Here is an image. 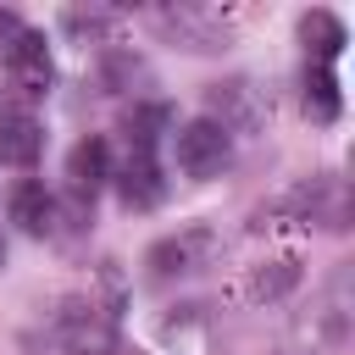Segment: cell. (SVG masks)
Masks as SVG:
<instances>
[{"instance_id": "6da1fadb", "label": "cell", "mask_w": 355, "mask_h": 355, "mask_svg": "<svg viewBox=\"0 0 355 355\" xmlns=\"http://www.w3.org/2000/svg\"><path fill=\"white\" fill-rule=\"evenodd\" d=\"M211 255H216V233L205 222H189L144 250V272L155 283H178V277H194L200 266H211Z\"/></svg>"}, {"instance_id": "7a4b0ae2", "label": "cell", "mask_w": 355, "mask_h": 355, "mask_svg": "<svg viewBox=\"0 0 355 355\" xmlns=\"http://www.w3.org/2000/svg\"><path fill=\"white\" fill-rule=\"evenodd\" d=\"M50 338L67 344L72 355H111L116 344V311H100L94 300H67L50 322Z\"/></svg>"}, {"instance_id": "3957f363", "label": "cell", "mask_w": 355, "mask_h": 355, "mask_svg": "<svg viewBox=\"0 0 355 355\" xmlns=\"http://www.w3.org/2000/svg\"><path fill=\"white\" fill-rule=\"evenodd\" d=\"M172 155L189 178H216L227 161H233V133H222L211 116H194L172 133Z\"/></svg>"}, {"instance_id": "277c9868", "label": "cell", "mask_w": 355, "mask_h": 355, "mask_svg": "<svg viewBox=\"0 0 355 355\" xmlns=\"http://www.w3.org/2000/svg\"><path fill=\"white\" fill-rule=\"evenodd\" d=\"M205 100H211V122L222 133H255L261 128V94L250 78H222V83H211Z\"/></svg>"}, {"instance_id": "5b68a950", "label": "cell", "mask_w": 355, "mask_h": 355, "mask_svg": "<svg viewBox=\"0 0 355 355\" xmlns=\"http://www.w3.org/2000/svg\"><path fill=\"white\" fill-rule=\"evenodd\" d=\"M161 28H166L183 50H200V55L227 44V22L211 17V11H200V6H166V11H161Z\"/></svg>"}, {"instance_id": "8992f818", "label": "cell", "mask_w": 355, "mask_h": 355, "mask_svg": "<svg viewBox=\"0 0 355 355\" xmlns=\"http://www.w3.org/2000/svg\"><path fill=\"white\" fill-rule=\"evenodd\" d=\"M0 61H6V72H11V83H17L22 94H44L50 78H55L50 50H44V33H33V28H22V39H17Z\"/></svg>"}, {"instance_id": "52a82bcc", "label": "cell", "mask_w": 355, "mask_h": 355, "mask_svg": "<svg viewBox=\"0 0 355 355\" xmlns=\"http://www.w3.org/2000/svg\"><path fill=\"white\" fill-rule=\"evenodd\" d=\"M105 178H111V144H105L100 133L78 139L72 155H67V189H72V200H89V205H94V194H100Z\"/></svg>"}, {"instance_id": "ba28073f", "label": "cell", "mask_w": 355, "mask_h": 355, "mask_svg": "<svg viewBox=\"0 0 355 355\" xmlns=\"http://www.w3.org/2000/svg\"><path fill=\"white\" fill-rule=\"evenodd\" d=\"M116 194H122V205H128V211H155V205L166 200L161 161H155V155L128 150V161H122V172H116Z\"/></svg>"}, {"instance_id": "9c48e42d", "label": "cell", "mask_w": 355, "mask_h": 355, "mask_svg": "<svg viewBox=\"0 0 355 355\" xmlns=\"http://www.w3.org/2000/svg\"><path fill=\"white\" fill-rule=\"evenodd\" d=\"M39 155H44V128H39V116H28V111H0V166L28 172V166H39Z\"/></svg>"}, {"instance_id": "30bf717a", "label": "cell", "mask_w": 355, "mask_h": 355, "mask_svg": "<svg viewBox=\"0 0 355 355\" xmlns=\"http://www.w3.org/2000/svg\"><path fill=\"white\" fill-rule=\"evenodd\" d=\"M6 211H11V222H17L28 239H44V233L55 227V194H50L44 183H33V178H22V183L11 189Z\"/></svg>"}, {"instance_id": "8fae6325", "label": "cell", "mask_w": 355, "mask_h": 355, "mask_svg": "<svg viewBox=\"0 0 355 355\" xmlns=\"http://www.w3.org/2000/svg\"><path fill=\"white\" fill-rule=\"evenodd\" d=\"M300 39H305V50L316 55V67H327V61L349 44V33H344V22H338L333 11H305V17H300Z\"/></svg>"}, {"instance_id": "7c38bea8", "label": "cell", "mask_w": 355, "mask_h": 355, "mask_svg": "<svg viewBox=\"0 0 355 355\" xmlns=\"http://www.w3.org/2000/svg\"><path fill=\"white\" fill-rule=\"evenodd\" d=\"M172 128V111L161 105V100H150V105H133L128 111V122H122V133H128V150H139V155H155V139Z\"/></svg>"}, {"instance_id": "4fadbf2b", "label": "cell", "mask_w": 355, "mask_h": 355, "mask_svg": "<svg viewBox=\"0 0 355 355\" xmlns=\"http://www.w3.org/2000/svg\"><path fill=\"white\" fill-rule=\"evenodd\" d=\"M294 283H300V261H261L255 272H250V300L255 305H272V300H283V294H294Z\"/></svg>"}, {"instance_id": "5bb4252c", "label": "cell", "mask_w": 355, "mask_h": 355, "mask_svg": "<svg viewBox=\"0 0 355 355\" xmlns=\"http://www.w3.org/2000/svg\"><path fill=\"white\" fill-rule=\"evenodd\" d=\"M100 83L111 94H139V83H150V67L133 55V50H105L100 61Z\"/></svg>"}, {"instance_id": "9a60e30c", "label": "cell", "mask_w": 355, "mask_h": 355, "mask_svg": "<svg viewBox=\"0 0 355 355\" xmlns=\"http://www.w3.org/2000/svg\"><path fill=\"white\" fill-rule=\"evenodd\" d=\"M305 111L316 116V122H333L338 116V78H333V67H305Z\"/></svg>"}, {"instance_id": "2e32d148", "label": "cell", "mask_w": 355, "mask_h": 355, "mask_svg": "<svg viewBox=\"0 0 355 355\" xmlns=\"http://www.w3.org/2000/svg\"><path fill=\"white\" fill-rule=\"evenodd\" d=\"M67 28H72L78 39H100V33L111 28V17H105V11H67Z\"/></svg>"}, {"instance_id": "e0dca14e", "label": "cell", "mask_w": 355, "mask_h": 355, "mask_svg": "<svg viewBox=\"0 0 355 355\" xmlns=\"http://www.w3.org/2000/svg\"><path fill=\"white\" fill-rule=\"evenodd\" d=\"M22 28H28V22H22L17 11H0V55H6V50L22 39Z\"/></svg>"}, {"instance_id": "ac0fdd59", "label": "cell", "mask_w": 355, "mask_h": 355, "mask_svg": "<svg viewBox=\"0 0 355 355\" xmlns=\"http://www.w3.org/2000/svg\"><path fill=\"white\" fill-rule=\"evenodd\" d=\"M0 266H6V239H0Z\"/></svg>"}]
</instances>
